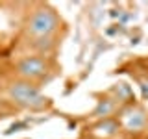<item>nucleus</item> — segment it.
Wrapping results in <instances>:
<instances>
[{
    "mask_svg": "<svg viewBox=\"0 0 148 139\" xmlns=\"http://www.w3.org/2000/svg\"><path fill=\"white\" fill-rule=\"evenodd\" d=\"M9 95L17 104L32 109H41L46 106V98L41 95V91L30 82H15L9 87Z\"/></svg>",
    "mask_w": 148,
    "mask_h": 139,
    "instance_id": "f257e3e1",
    "label": "nucleus"
},
{
    "mask_svg": "<svg viewBox=\"0 0 148 139\" xmlns=\"http://www.w3.org/2000/svg\"><path fill=\"white\" fill-rule=\"evenodd\" d=\"M58 28V17L50 9H37L28 22V32L35 37H46Z\"/></svg>",
    "mask_w": 148,
    "mask_h": 139,
    "instance_id": "f03ea898",
    "label": "nucleus"
},
{
    "mask_svg": "<svg viewBox=\"0 0 148 139\" xmlns=\"http://www.w3.org/2000/svg\"><path fill=\"white\" fill-rule=\"evenodd\" d=\"M17 71L18 74H22L24 78H30V80H34V78H41L45 76L46 71H48V65L43 58H24L22 61H18L17 65Z\"/></svg>",
    "mask_w": 148,
    "mask_h": 139,
    "instance_id": "7ed1b4c3",
    "label": "nucleus"
},
{
    "mask_svg": "<svg viewBox=\"0 0 148 139\" xmlns=\"http://www.w3.org/2000/svg\"><path fill=\"white\" fill-rule=\"evenodd\" d=\"M120 120L130 132H139L146 122V113L139 108H126L120 111Z\"/></svg>",
    "mask_w": 148,
    "mask_h": 139,
    "instance_id": "20e7f679",
    "label": "nucleus"
},
{
    "mask_svg": "<svg viewBox=\"0 0 148 139\" xmlns=\"http://www.w3.org/2000/svg\"><path fill=\"white\" fill-rule=\"evenodd\" d=\"M117 130H119V122H117V120L104 119L100 124H96V126L92 128V132H95L96 136H100V137H108V136H113Z\"/></svg>",
    "mask_w": 148,
    "mask_h": 139,
    "instance_id": "39448f33",
    "label": "nucleus"
},
{
    "mask_svg": "<svg viewBox=\"0 0 148 139\" xmlns=\"http://www.w3.org/2000/svg\"><path fill=\"white\" fill-rule=\"evenodd\" d=\"M115 109V102L109 100V98H104L98 102V106H96L95 109V117H108L111 111Z\"/></svg>",
    "mask_w": 148,
    "mask_h": 139,
    "instance_id": "423d86ee",
    "label": "nucleus"
},
{
    "mask_svg": "<svg viewBox=\"0 0 148 139\" xmlns=\"http://www.w3.org/2000/svg\"><path fill=\"white\" fill-rule=\"evenodd\" d=\"M115 95H117L119 100H124V102H132L133 98V91L130 89V85L126 83H119V85H115Z\"/></svg>",
    "mask_w": 148,
    "mask_h": 139,
    "instance_id": "0eeeda50",
    "label": "nucleus"
},
{
    "mask_svg": "<svg viewBox=\"0 0 148 139\" xmlns=\"http://www.w3.org/2000/svg\"><path fill=\"white\" fill-rule=\"evenodd\" d=\"M139 83H141V89H143V96H146V98H148V78L141 80Z\"/></svg>",
    "mask_w": 148,
    "mask_h": 139,
    "instance_id": "6e6552de",
    "label": "nucleus"
}]
</instances>
